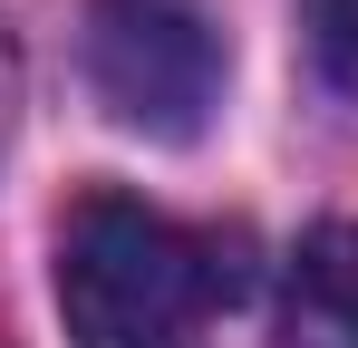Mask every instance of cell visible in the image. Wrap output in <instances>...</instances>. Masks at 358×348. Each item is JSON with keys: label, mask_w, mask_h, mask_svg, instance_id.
<instances>
[{"label": "cell", "mask_w": 358, "mask_h": 348, "mask_svg": "<svg viewBox=\"0 0 358 348\" xmlns=\"http://www.w3.org/2000/svg\"><path fill=\"white\" fill-rule=\"evenodd\" d=\"M87 87L126 136L194 145L223 107V20L213 0H87Z\"/></svg>", "instance_id": "obj_2"}, {"label": "cell", "mask_w": 358, "mask_h": 348, "mask_svg": "<svg viewBox=\"0 0 358 348\" xmlns=\"http://www.w3.org/2000/svg\"><path fill=\"white\" fill-rule=\"evenodd\" d=\"M281 348H358V223L300 232L281 271Z\"/></svg>", "instance_id": "obj_3"}, {"label": "cell", "mask_w": 358, "mask_h": 348, "mask_svg": "<svg viewBox=\"0 0 358 348\" xmlns=\"http://www.w3.org/2000/svg\"><path fill=\"white\" fill-rule=\"evenodd\" d=\"M242 290L233 242L136 194H78L59 223V319L78 348H184Z\"/></svg>", "instance_id": "obj_1"}, {"label": "cell", "mask_w": 358, "mask_h": 348, "mask_svg": "<svg viewBox=\"0 0 358 348\" xmlns=\"http://www.w3.org/2000/svg\"><path fill=\"white\" fill-rule=\"evenodd\" d=\"M300 20H310V49L329 68V87L358 97V0H300Z\"/></svg>", "instance_id": "obj_4"}]
</instances>
